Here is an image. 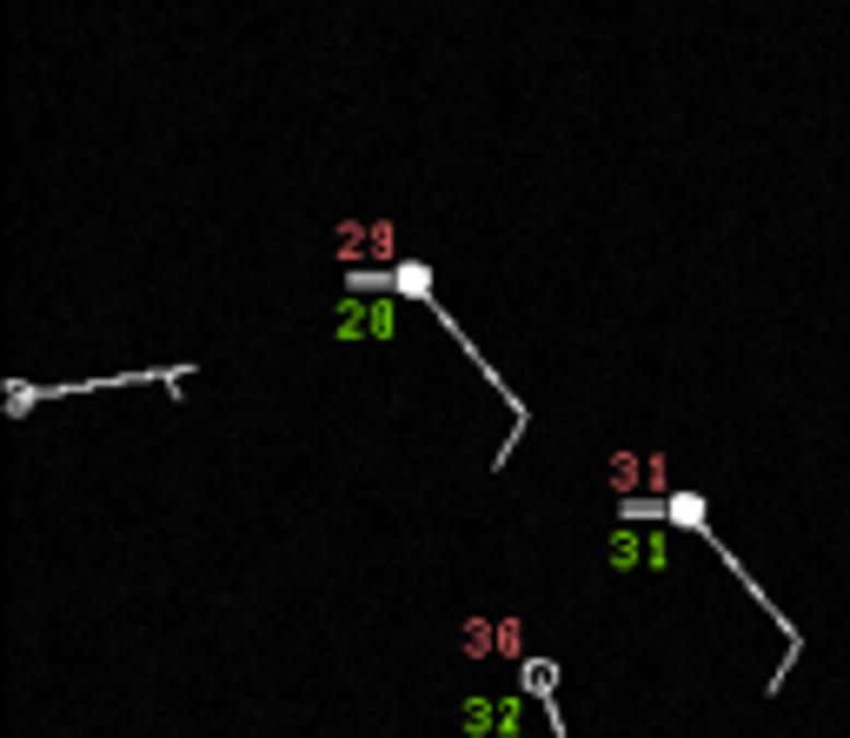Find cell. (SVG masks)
<instances>
[{
	"label": "cell",
	"mask_w": 850,
	"mask_h": 738,
	"mask_svg": "<svg viewBox=\"0 0 850 738\" xmlns=\"http://www.w3.org/2000/svg\"><path fill=\"white\" fill-rule=\"evenodd\" d=\"M339 246H366L373 260H392V226H386V220H373V226H366V220H346V226H339Z\"/></svg>",
	"instance_id": "2"
},
{
	"label": "cell",
	"mask_w": 850,
	"mask_h": 738,
	"mask_svg": "<svg viewBox=\"0 0 850 738\" xmlns=\"http://www.w3.org/2000/svg\"><path fill=\"white\" fill-rule=\"evenodd\" d=\"M519 645H526L519 619H472L465 625V652H472V659H485V652H505V659H512Z\"/></svg>",
	"instance_id": "1"
}]
</instances>
